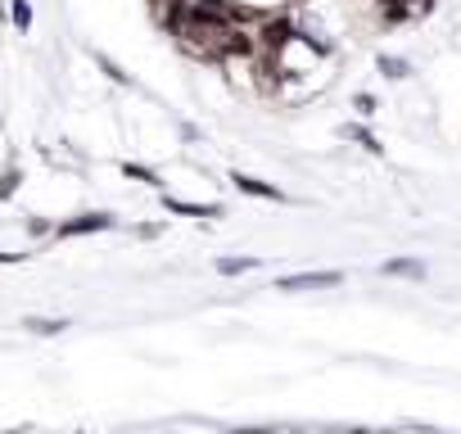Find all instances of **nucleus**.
<instances>
[{
    "label": "nucleus",
    "instance_id": "obj_1",
    "mask_svg": "<svg viewBox=\"0 0 461 434\" xmlns=\"http://www.w3.org/2000/svg\"><path fill=\"white\" fill-rule=\"evenodd\" d=\"M299 28H294V19L290 14H263L258 19V28H254V37H258V55H267V59H276L285 46H290V37H294Z\"/></svg>",
    "mask_w": 461,
    "mask_h": 434
},
{
    "label": "nucleus",
    "instance_id": "obj_2",
    "mask_svg": "<svg viewBox=\"0 0 461 434\" xmlns=\"http://www.w3.org/2000/svg\"><path fill=\"white\" fill-rule=\"evenodd\" d=\"M344 285V272H299V276H281L276 290L285 294H303V290H335Z\"/></svg>",
    "mask_w": 461,
    "mask_h": 434
},
{
    "label": "nucleus",
    "instance_id": "obj_3",
    "mask_svg": "<svg viewBox=\"0 0 461 434\" xmlns=\"http://www.w3.org/2000/svg\"><path fill=\"white\" fill-rule=\"evenodd\" d=\"M113 227V217L109 212H82V217H73V222H64L55 236L59 240H73V236H91V231H109Z\"/></svg>",
    "mask_w": 461,
    "mask_h": 434
},
{
    "label": "nucleus",
    "instance_id": "obj_4",
    "mask_svg": "<svg viewBox=\"0 0 461 434\" xmlns=\"http://www.w3.org/2000/svg\"><path fill=\"white\" fill-rule=\"evenodd\" d=\"M230 181H236L240 194H254V199H272V203H285V190H276L272 181H258L249 172H230Z\"/></svg>",
    "mask_w": 461,
    "mask_h": 434
},
{
    "label": "nucleus",
    "instance_id": "obj_5",
    "mask_svg": "<svg viewBox=\"0 0 461 434\" xmlns=\"http://www.w3.org/2000/svg\"><path fill=\"white\" fill-rule=\"evenodd\" d=\"M167 212H181V217H221V203H185V199H172L163 194Z\"/></svg>",
    "mask_w": 461,
    "mask_h": 434
},
{
    "label": "nucleus",
    "instance_id": "obj_6",
    "mask_svg": "<svg viewBox=\"0 0 461 434\" xmlns=\"http://www.w3.org/2000/svg\"><path fill=\"white\" fill-rule=\"evenodd\" d=\"M384 276H407V281H425V263L420 258H389L384 267H380Z\"/></svg>",
    "mask_w": 461,
    "mask_h": 434
},
{
    "label": "nucleus",
    "instance_id": "obj_7",
    "mask_svg": "<svg viewBox=\"0 0 461 434\" xmlns=\"http://www.w3.org/2000/svg\"><path fill=\"white\" fill-rule=\"evenodd\" d=\"M339 136H348V140H357V145H362L366 154H380V149H384V145H380V140H375V136H371V131L362 127V122H348V127H339Z\"/></svg>",
    "mask_w": 461,
    "mask_h": 434
},
{
    "label": "nucleus",
    "instance_id": "obj_8",
    "mask_svg": "<svg viewBox=\"0 0 461 434\" xmlns=\"http://www.w3.org/2000/svg\"><path fill=\"white\" fill-rule=\"evenodd\" d=\"M375 64H380V73H384L389 82H402V77L411 73V64H407V59H398V55H380Z\"/></svg>",
    "mask_w": 461,
    "mask_h": 434
},
{
    "label": "nucleus",
    "instance_id": "obj_9",
    "mask_svg": "<svg viewBox=\"0 0 461 434\" xmlns=\"http://www.w3.org/2000/svg\"><path fill=\"white\" fill-rule=\"evenodd\" d=\"M254 267H258V258H221V263H217L221 276H245V272H254Z\"/></svg>",
    "mask_w": 461,
    "mask_h": 434
},
{
    "label": "nucleus",
    "instance_id": "obj_10",
    "mask_svg": "<svg viewBox=\"0 0 461 434\" xmlns=\"http://www.w3.org/2000/svg\"><path fill=\"white\" fill-rule=\"evenodd\" d=\"M23 326H28L32 335H59L68 321H50V317H23Z\"/></svg>",
    "mask_w": 461,
    "mask_h": 434
},
{
    "label": "nucleus",
    "instance_id": "obj_11",
    "mask_svg": "<svg viewBox=\"0 0 461 434\" xmlns=\"http://www.w3.org/2000/svg\"><path fill=\"white\" fill-rule=\"evenodd\" d=\"M10 19H14L19 32H28V28H32V5H28V0H14V5H10Z\"/></svg>",
    "mask_w": 461,
    "mask_h": 434
},
{
    "label": "nucleus",
    "instance_id": "obj_12",
    "mask_svg": "<svg viewBox=\"0 0 461 434\" xmlns=\"http://www.w3.org/2000/svg\"><path fill=\"white\" fill-rule=\"evenodd\" d=\"M122 172H127L131 181H145V185H163V181H158V176H154L149 167H140V163H122Z\"/></svg>",
    "mask_w": 461,
    "mask_h": 434
},
{
    "label": "nucleus",
    "instance_id": "obj_13",
    "mask_svg": "<svg viewBox=\"0 0 461 434\" xmlns=\"http://www.w3.org/2000/svg\"><path fill=\"white\" fill-rule=\"evenodd\" d=\"M353 109H357L362 118H371V113H375V95H366V91H362V95H353Z\"/></svg>",
    "mask_w": 461,
    "mask_h": 434
},
{
    "label": "nucleus",
    "instance_id": "obj_14",
    "mask_svg": "<svg viewBox=\"0 0 461 434\" xmlns=\"http://www.w3.org/2000/svg\"><path fill=\"white\" fill-rule=\"evenodd\" d=\"M14 190H19V172H14V167H10V172H5V176H0V199H10V194H14Z\"/></svg>",
    "mask_w": 461,
    "mask_h": 434
},
{
    "label": "nucleus",
    "instance_id": "obj_15",
    "mask_svg": "<svg viewBox=\"0 0 461 434\" xmlns=\"http://www.w3.org/2000/svg\"><path fill=\"white\" fill-rule=\"evenodd\" d=\"M95 59H100V68H104V73H109L113 82H127V73H122V68H118L113 59H104V55H95Z\"/></svg>",
    "mask_w": 461,
    "mask_h": 434
},
{
    "label": "nucleus",
    "instance_id": "obj_16",
    "mask_svg": "<svg viewBox=\"0 0 461 434\" xmlns=\"http://www.w3.org/2000/svg\"><path fill=\"white\" fill-rule=\"evenodd\" d=\"M10 258H14V254H0V263H10Z\"/></svg>",
    "mask_w": 461,
    "mask_h": 434
},
{
    "label": "nucleus",
    "instance_id": "obj_17",
    "mask_svg": "<svg viewBox=\"0 0 461 434\" xmlns=\"http://www.w3.org/2000/svg\"><path fill=\"white\" fill-rule=\"evenodd\" d=\"M0 19H5V0H0Z\"/></svg>",
    "mask_w": 461,
    "mask_h": 434
}]
</instances>
